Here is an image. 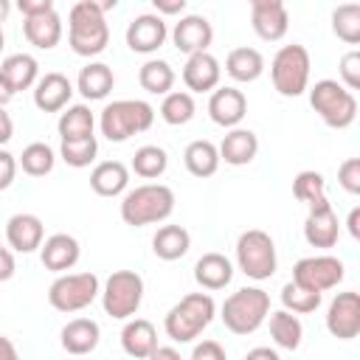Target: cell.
<instances>
[{"label":"cell","mask_w":360,"mask_h":360,"mask_svg":"<svg viewBox=\"0 0 360 360\" xmlns=\"http://www.w3.org/2000/svg\"><path fill=\"white\" fill-rule=\"evenodd\" d=\"M68 45L76 56H98L110 45V25L107 14L101 11V3L96 0H79L68 11Z\"/></svg>","instance_id":"cell-1"},{"label":"cell","mask_w":360,"mask_h":360,"mask_svg":"<svg viewBox=\"0 0 360 360\" xmlns=\"http://www.w3.org/2000/svg\"><path fill=\"white\" fill-rule=\"evenodd\" d=\"M118 211H121L124 225H129V228L163 222L174 211V191L166 183H141V186L124 191Z\"/></svg>","instance_id":"cell-2"},{"label":"cell","mask_w":360,"mask_h":360,"mask_svg":"<svg viewBox=\"0 0 360 360\" xmlns=\"http://www.w3.org/2000/svg\"><path fill=\"white\" fill-rule=\"evenodd\" d=\"M217 315V304L208 292H188L183 295L163 318V329L174 343L197 340Z\"/></svg>","instance_id":"cell-3"},{"label":"cell","mask_w":360,"mask_h":360,"mask_svg":"<svg viewBox=\"0 0 360 360\" xmlns=\"http://www.w3.org/2000/svg\"><path fill=\"white\" fill-rule=\"evenodd\" d=\"M155 124V107L143 98H118L104 104L98 115V129L107 141L124 143L138 132H146Z\"/></svg>","instance_id":"cell-4"},{"label":"cell","mask_w":360,"mask_h":360,"mask_svg":"<svg viewBox=\"0 0 360 360\" xmlns=\"http://www.w3.org/2000/svg\"><path fill=\"white\" fill-rule=\"evenodd\" d=\"M267 315H270V295L262 287H239L219 307V318L225 329L233 335H253L267 321Z\"/></svg>","instance_id":"cell-5"},{"label":"cell","mask_w":360,"mask_h":360,"mask_svg":"<svg viewBox=\"0 0 360 360\" xmlns=\"http://www.w3.org/2000/svg\"><path fill=\"white\" fill-rule=\"evenodd\" d=\"M309 90V104L321 115V121L332 129H346L357 118V98L338 79H321Z\"/></svg>","instance_id":"cell-6"},{"label":"cell","mask_w":360,"mask_h":360,"mask_svg":"<svg viewBox=\"0 0 360 360\" xmlns=\"http://www.w3.org/2000/svg\"><path fill=\"white\" fill-rule=\"evenodd\" d=\"M309 51L298 42L292 45H281L270 62V79L273 87L278 90V96L284 98H298L307 87H309Z\"/></svg>","instance_id":"cell-7"},{"label":"cell","mask_w":360,"mask_h":360,"mask_svg":"<svg viewBox=\"0 0 360 360\" xmlns=\"http://www.w3.org/2000/svg\"><path fill=\"white\" fill-rule=\"evenodd\" d=\"M236 267L253 281L270 278L278 267L273 236L262 228H250V231L239 233V239H236Z\"/></svg>","instance_id":"cell-8"},{"label":"cell","mask_w":360,"mask_h":360,"mask_svg":"<svg viewBox=\"0 0 360 360\" xmlns=\"http://www.w3.org/2000/svg\"><path fill=\"white\" fill-rule=\"evenodd\" d=\"M101 307L115 321H129L143 301V278L135 270H112L101 287Z\"/></svg>","instance_id":"cell-9"},{"label":"cell","mask_w":360,"mask_h":360,"mask_svg":"<svg viewBox=\"0 0 360 360\" xmlns=\"http://www.w3.org/2000/svg\"><path fill=\"white\" fill-rule=\"evenodd\" d=\"M101 292L96 273H62L48 287V304L56 312H82L87 309Z\"/></svg>","instance_id":"cell-10"},{"label":"cell","mask_w":360,"mask_h":360,"mask_svg":"<svg viewBox=\"0 0 360 360\" xmlns=\"http://www.w3.org/2000/svg\"><path fill=\"white\" fill-rule=\"evenodd\" d=\"M346 276V264L338 259V256H329V253H318V256H304L295 262L292 267V281L304 290H312V292H326L332 287H338Z\"/></svg>","instance_id":"cell-11"},{"label":"cell","mask_w":360,"mask_h":360,"mask_svg":"<svg viewBox=\"0 0 360 360\" xmlns=\"http://www.w3.org/2000/svg\"><path fill=\"white\" fill-rule=\"evenodd\" d=\"M326 329L338 340H352L360 335V295L354 290L338 292L326 309Z\"/></svg>","instance_id":"cell-12"},{"label":"cell","mask_w":360,"mask_h":360,"mask_svg":"<svg viewBox=\"0 0 360 360\" xmlns=\"http://www.w3.org/2000/svg\"><path fill=\"white\" fill-rule=\"evenodd\" d=\"M250 25L259 39L278 42L290 28V11L281 0H250Z\"/></svg>","instance_id":"cell-13"},{"label":"cell","mask_w":360,"mask_h":360,"mask_svg":"<svg viewBox=\"0 0 360 360\" xmlns=\"http://www.w3.org/2000/svg\"><path fill=\"white\" fill-rule=\"evenodd\" d=\"M338 236H340V222H338V214H335L332 202L323 200L318 205H309L307 219H304V239H307V245L326 250V248L338 245Z\"/></svg>","instance_id":"cell-14"},{"label":"cell","mask_w":360,"mask_h":360,"mask_svg":"<svg viewBox=\"0 0 360 360\" xmlns=\"http://www.w3.org/2000/svg\"><path fill=\"white\" fill-rule=\"evenodd\" d=\"M169 37V28H166V20L158 17L155 11H146V14H138L135 20H129L127 25V45L129 51L135 53H155Z\"/></svg>","instance_id":"cell-15"},{"label":"cell","mask_w":360,"mask_h":360,"mask_svg":"<svg viewBox=\"0 0 360 360\" xmlns=\"http://www.w3.org/2000/svg\"><path fill=\"white\" fill-rule=\"evenodd\" d=\"M211 42H214V28L202 14H186L172 28V45L186 56L208 51Z\"/></svg>","instance_id":"cell-16"},{"label":"cell","mask_w":360,"mask_h":360,"mask_svg":"<svg viewBox=\"0 0 360 360\" xmlns=\"http://www.w3.org/2000/svg\"><path fill=\"white\" fill-rule=\"evenodd\" d=\"M73 93H76L73 90V82L65 73L48 70L34 84V107L39 112H62L65 107H70V96Z\"/></svg>","instance_id":"cell-17"},{"label":"cell","mask_w":360,"mask_h":360,"mask_svg":"<svg viewBox=\"0 0 360 360\" xmlns=\"http://www.w3.org/2000/svg\"><path fill=\"white\" fill-rule=\"evenodd\" d=\"M208 115L217 127H225V129H233L242 124V118L248 115V98L239 87H217L208 98Z\"/></svg>","instance_id":"cell-18"},{"label":"cell","mask_w":360,"mask_h":360,"mask_svg":"<svg viewBox=\"0 0 360 360\" xmlns=\"http://www.w3.org/2000/svg\"><path fill=\"white\" fill-rule=\"evenodd\" d=\"M222 79V65L214 53L202 51V53H191L183 65V82L188 87V93H214L219 87Z\"/></svg>","instance_id":"cell-19"},{"label":"cell","mask_w":360,"mask_h":360,"mask_svg":"<svg viewBox=\"0 0 360 360\" xmlns=\"http://www.w3.org/2000/svg\"><path fill=\"white\" fill-rule=\"evenodd\" d=\"M6 242L11 250L17 253H34L42 248L45 242V225L37 214H28V211H20L14 217H8L6 222Z\"/></svg>","instance_id":"cell-20"},{"label":"cell","mask_w":360,"mask_h":360,"mask_svg":"<svg viewBox=\"0 0 360 360\" xmlns=\"http://www.w3.org/2000/svg\"><path fill=\"white\" fill-rule=\"evenodd\" d=\"M79 256H82V245L70 233H51L39 248V259H42L45 270H51L56 276L68 273L79 262Z\"/></svg>","instance_id":"cell-21"},{"label":"cell","mask_w":360,"mask_h":360,"mask_svg":"<svg viewBox=\"0 0 360 360\" xmlns=\"http://www.w3.org/2000/svg\"><path fill=\"white\" fill-rule=\"evenodd\" d=\"M121 349L129 360H146L158 349V329L146 318H129L121 329Z\"/></svg>","instance_id":"cell-22"},{"label":"cell","mask_w":360,"mask_h":360,"mask_svg":"<svg viewBox=\"0 0 360 360\" xmlns=\"http://www.w3.org/2000/svg\"><path fill=\"white\" fill-rule=\"evenodd\" d=\"M231 278H233V262L225 253L211 250L194 262V281L208 292L225 290L231 284Z\"/></svg>","instance_id":"cell-23"},{"label":"cell","mask_w":360,"mask_h":360,"mask_svg":"<svg viewBox=\"0 0 360 360\" xmlns=\"http://www.w3.org/2000/svg\"><path fill=\"white\" fill-rule=\"evenodd\" d=\"M98 340H101V329H98V323H96L93 318H73V321H68V323L62 326V332H59L62 349H65L68 354H73V357L90 354V352L98 346Z\"/></svg>","instance_id":"cell-24"},{"label":"cell","mask_w":360,"mask_h":360,"mask_svg":"<svg viewBox=\"0 0 360 360\" xmlns=\"http://www.w3.org/2000/svg\"><path fill=\"white\" fill-rule=\"evenodd\" d=\"M217 149H219V160H225L228 166H248L259 152V135L253 129L233 127L225 132Z\"/></svg>","instance_id":"cell-25"},{"label":"cell","mask_w":360,"mask_h":360,"mask_svg":"<svg viewBox=\"0 0 360 360\" xmlns=\"http://www.w3.org/2000/svg\"><path fill=\"white\" fill-rule=\"evenodd\" d=\"M22 34L25 39L39 48V51H51L59 45L62 39V17L56 8L45 11V14H37V17H25L22 20Z\"/></svg>","instance_id":"cell-26"},{"label":"cell","mask_w":360,"mask_h":360,"mask_svg":"<svg viewBox=\"0 0 360 360\" xmlns=\"http://www.w3.org/2000/svg\"><path fill=\"white\" fill-rule=\"evenodd\" d=\"M90 188L98 197H121L129 188V166L121 160H101L90 172Z\"/></svg>","instance_id":"cell-27"},{"label":"cell","mask_w":360,"mask_h":360,"mask_svg":"<svg viewBox=\"0 0 360 360\" xmlns=\"http://www.w3.org/2000/svg\"><path fill=\"white\" fill-rule=\"evenodd\" d=\"M115 87V73L110 65L104 62H87L79 76H76V90L87 98V101H101L110 96V90Z\"/></svg>","instance_id":"cell-28"},{"label":"cell","mask_w":360,"mask_h":360,"mask_svg":"<svg viewBox=\"0 0 360 360\" xmlns=\"http://www.w3.org/2000/svg\"><path fill=\"white\" fill-rule=\"evenodd\" d=\"M225 73H228L233 82H239V84L256 82V79L264 73V56H262V51L248 48V45L233 48V51L225 56Z\"/></svg>","instance_id":"cell-29"},{"label":"cell","mask_w":360,"mask_h":360,"mask_svg":"<svg viewBox=\"0 0 360 360\" xmlns=\"http://www.w3.org/2000/svg\"><path fill=\"white\" fill-rule=\"evenodd\" d=\"M59 129V141H82V138H93L96 129V115L87 104H70L59 112L56 121Z\"/></svg>","instance_id":"cell-30"},{"label":"cell","mask_w":360,"mask_h":360,"mask_svg":"<svg viewBox=\"0 0 360 360\" xmlns=\"http://www.w3.org/2000/svg\"><path fill=\"white\" fill-rule=\"evenodd\" d=\"M191 248V233L183 225H160L158 233L152 236V250L163 262H177L188 253Z\"/></svg>","instance_id":"cell-31"},{"label":"cell","mask_w":360,"mask_h":360,"mask_svg":"<svg viewBox=\"0 0 360 360\" xmlns=\"http://www.w3.org/2000/svg\"><path fill=\"white\" fill-rule=\"evenodd\" d=\"M183 163H186L188 174H194V177H211V174H217V169H219L222 160H219L217 143H211L205 138H197V141H191L183 149Z\"/></svg>","instance_id":"cell-32"},{"label":"cell","mask_w":360,"mask_h":360,"mask_svg":"<svg viewBox=\"0 0 360 360\" xmlns=\"http://www.w3.org/2000/svg\"><path fill=\"white\" fill-rule=\"evenodd\" d=\"M0 73L6 76L8 87L14 93H20V90H28V87L37 84V79H39V62L31 53H11V56L3 59Z\"/></svg>","instance_id":"cell-33"},{"label":"cell","mask_w":360,"mask_h":360,"mask_svg":"<svg viewBox=\"0 0 360 360\" xmlns=\"http://www.w3.org/2000/svg\"><path fill=\"white\" fill-rule=\"evenodd\" d=\"M270 318V338L278 349H287V352H295L304 340V323L298 321V315L287 312V309H276L267 315Z\"/></svg>","instance_id":"cell-34"},{"label":"cell","mask_w":360,"mask_h":360,"mask_svg":"<svg viewBox=\"0 0 360 360\" xmlns=\"http://www.w3.org/2000/svg\"><path fill=\"white\" fill-rule=\"evenodd\" d=\"M174 79H177V73H174V68H172L166 59H146V62L141 65V70H138L141 87H143L146 93H152V96H166V93H172Z\"/></svg>","instance_id":"cell-35"},{"label":"cell","mask_w":360,"mask_h":360,"mask_svg":"<svg viewBox=\"0 0 360 360\" xmlns=\"http://www.w3.org/2000/svg\"><path fill=\"white\" fill-rule=\"evenodd\" d=\"M169 169V152L158 143H146L141 149H135L129 172H135L141 180H158L163 177V172Z\"/></svg>","instance_id":"cell-36"},{"label":"cell","mask_w":360,"mask_h":360,"mask_svg":"<svg viewBox=\"0 0 360 360\" xmlns=\"http://www.w3.org/2000/svg\"><path fill=\"white\" fill-rule=\"evenodd\" d=\"M197 112V104H194V96L188 90H172L163 96L160 101V118L169 124V127H183L194 118Z\"/></svg>","instance_id":"cell-37"},{"label":"cell","mask_w":360,"mask_h":360,"mask_svg":"<svg viewBox=\"0 0 360 360\" xmlns=\"http://www.w3.org/2000/svg\"><path fill=\"white\" fill-rule=\"evenodd\" d=\"M17 166H20L28 177H45V174H51L53 166H56V152H53L48 143L34 141V143H28V146L22 149V155L17 158Z\"/></svg>","instance_id":"cell-38"},{"label":"cell","mask_w":360,"mask_h":360,"mask_svg":"<svg viewBox=\"0 0 360 360\" xmlns=\"http://www.w3.org/2000/svg\"><path fill=\"white\" fill-rule=\"evenodd\" d=\"M292 197L298 202H307V205H318V202L329 200L326 197V180H323V174L315 172V169L298 172L292 177Z\"/></svg>","instance_id":"cell-39"},{"label":"cell","mask_w":360,"mask_h":360,"mask_svg":"<svg viewBox=\"0 0 360 360\" xmlns=\"http://www.w3.org/2000/svg\"><path fill=\"white\" fill-rule=\"evenodd\" d=\"M332 31L338 39H343L346 45H357L360 42V6L357 3H343L332 11Z\"/></svg>","instance_id":"cell-40"},{"label":"cell","mask_w":360,"mask_h":360,"mask_svg":"<svg viewBox=\"0 0 360 360\" xmlns=\"http://www.w3.org/2000/svg\"><path fill=\"white\" fill-rule=\"evenodd\" d=\"M321 292H312V290H304V287H298L295 281H287L284 287H281V304H284V309L287 312H292V315H309V312H315L318 307H321Z\"/></svg>","instance_id":"cell-41"},{"label":"cell","mask_w":360,"mask_h":360,"mask_svg":"<svg viewBox=\"0 0 360 360\" xmlns=\"http://www.w3.org/2000/svg\"><path fill=\"white\" fill-rule=\"evenodd\" d=\"M96 155H98V141H96V135H93V138H82V141H62V143H59V158H62L68 166H73V169L90 166V163L96 160Z\"/></svg>","instance_id":"cell-42"},{"label":"cell","mask_w":360,"mask_h":360,"mask_svg":"<svg viewBox=\"0 0 360 360\" xmlns=\"http://www.w3.org/2000/svg\"><path fill=\"white\" fill-rule=\"evenodd\" d=\"M338 76H340V84H343L349 93L360 90V51H346V53L340 56Z\"/></svg>","instance_id":"cell-43"},{"label":"cell","mask_w":360,"mask_h":360,"mask_svg":"<svg viewBox=\"0 0 360 360\" xmlns=\"http://www.w3.org/2000/svg\"><path fill=\"white\" fill-rule=\"evenodd\" d=\"M338 183L346 194H360V158H346L338 166Z\"/></svg>","instance_id":"cell-44"},{"label":"cell","mask_w":360,"mask_h":360,"mask_svg":"<svg viewBox=\"0 0 360 360\" xmlns=\"http://www.w3.org/2000/svg\"><path fill=\"white\" fill-rule=\"evenodd\" d=\"M188 360H228V354L219 340H200V343H194Z\"/></svg>","instance_id":"cell-45"},{"label":"cell","mask_w":360,"mask_h":360,"mask_svg":"<svg viewBox=\"0 0 360 360\" xmlns=\"http://www.w3.org/2000/svg\"><path fill=\"white\" fill-rule=\"evenodd\" d=\"M17 158L8 149H0V191H6L17 177Z\"/></svg>","instance_id":"cell-46"},{"label":"cell","mask_w":360,"mask_h":360,"mask_svg":"<svg viewBox=\"0 0 360 360\" xmlns=\"http://www.w3.org/2000/svg\"><path fill=\"white\" fill-rule=\"evenodd\" d=\"M17 8H20V14H22V20H25V17L45 14V11L56 8V6H53V0H20V3H17Z\"/></svg>","instance_id":"cell-47"},{"label":"cell","mask_w":360,"mask_h":360,"mask_svg":"<svg viewBox=\"0 0 360 360\" xmlns=\"http://www.w3.org/2000/svg\"><path fill=\"white\" fill-rule=\"evenodd\" d=\"M155 14L158 17H169V14H183L186 11V0H152Z\"/></svg>","instance_id":"cell-48"},{"label":"cell","mask_w":360,"mask_h":360,"mask_svg":"<svg viewBox=\"0 0 360 360\" xmlns=\"http://www.w3.org/2000/svg\"><path fill=\"white\" fill-rule=\"evenodd\" d=\"M17 264H14V253L11 248H0V281H8L14 276Z\"/></svg>","instance_id":"cell-49"},{"label":"cell","mask_w":360,"mask_h":360,"mask_svg":"<svg viewBox=\"0 0 360 360\" xmlns=\"http://www.w3.org/2000/svg\"><path fill=\"white\" fill-rule=\"evenodd\" d=\"M14 138V121L11 115L6 112V107H0V149Z\"/></svg>","instance_id":"cell-50"},{"label":"cell","mask_w":360,"mask_h":360,"mask_svg":"<svg viewBox=\"0 0 360 360\" xmlns=\"http://www.w3.org/2000/svg\"><path fill=\"white\" fill-rule=\"evenodd\" d=\"M245 360H281V357H278V352L270 349V346H256V349H250V352L245 354Z\"/></svg>","instance_id":"cell-51"},{"label":"cell","mask_w":360,"mask_h":360,"mask_svg":"<svg viewBox=\"0 0 360 360\" xmlns=\"http://www.w3.org/2000/svg\"><path fill=\"white\" fill-rule=\"evenodd\" d=\"M146 360H183V357H180V352L174 346H158Z\"/></svg>","instance_id":"cell-52"},{"label":"cell","mask_w":360,"mask_h":360,"mask_svg":"<svg viewBox=\"0 0 360 360\" xmlns=\"http://www.w3.org/2000/svg\"><path fill=\"white\" fill-rule=\"evenodd\" d=\"M0 360H20L17 346H14L11 338H6V335H0Z\"/></svg>","instance_id":"cell-53"},{"label":"cell","mask_w":360,"mask_h":360,"mask_svg":"<svg viewBox=\"0 0 360 360\" xmlns=\"http://www.w3.org/2000/svg\"><path fill=\"white\" fill-rule=\"evenodd\" d=\"M346 228H349V233H352V239H360V208L354 205L352 211H349V219H346Z\"/></svg>","instance_id":"cell-54"},{"label":"cell","mask_w":360,"mask_h":360,"mask_svg":"<svg viewBox=\"0 0 360 360\" xmlns=\"http://www.w3.org/2000/svg\"><path fill=\"white\" fill-rule=\"evenodd\" d=\"M14 98V90L8 87V82H6V76L0 73V107H6L8 101Z\"/></svg>","instance_id":"cell-55"},{"label":"cell","mask_w":360,"mask_h":360,"mask_svg":"<svg viewBox=\"0 0 360 360\" xmlns=\"http://www.w3.org/2000/svg\"><path fill=\"white\" fill-rule=\"evenodd\" d=\"M8 11H11V3L8 0H0V22L8 17Z\"/></svg>","instance_id":"cell-56"},{"label":"cell","mask_w":360,"mask_h":360,"mask_svg":"<svg viewBox=\"0 0 360 360\" xmlns=\"http://www.w3.org/2000/svg\"><path fill=\"white\" fill-rule=\"evenodd\" d=\"M6 48V34H3V25H0V51Z\"/></svg>","instance_id":"cell-57"}]
</instances>
